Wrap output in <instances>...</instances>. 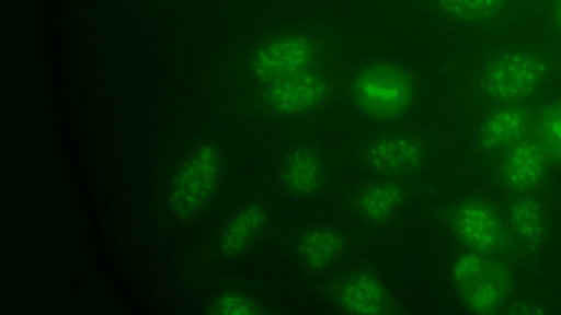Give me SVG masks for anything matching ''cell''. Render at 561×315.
I'll list each match as a JSON object with an SVG mask.
<instances>
[{
	"label": "cell",
	"mask_w": 561,
	"mask_h": 315,
	"mask_svg": "<svg viewBox=\"0 0 561 315\" xmlns=\"http://www.w3.org/2000/svg\"><path fill=\"white\" fill-rule=\"evenodd\" d=\"M351 95L366 117L376 121H393L412 109L417 84L405 68L375 62L355 73L351 81Z\"/></svg>",
	"instance_id": "1"
},
{
	"label": "cell",
	"mask_w": 561,
	"mask_h": 315,
	"mask_svg": "<svg viewBox=\"0 0 561 315\" xmlns=\"http://www.w3.org/2000/svg\"><path fill=\"white\" fill-rule=\"evenodd\" d=\"M451 278L462 304L478 314L497 312L512 288L511 271L503 262L472 250L455 260Z\"/></svg>",
	"instance_id": "2"
},
{
	"label": "cell",
	"mask_w": 561,
	"mask_h": 315,
	"mask_svg": "<svg viewBox=\"0 0 561 315\" xmlns=\"http://www.w3.org/2000/svg\"><path fill=\"white\" fill-rule=\"evenodd\" d=\"M222 167V156L216 145L207 143L195 149L173 178L170 191L172 210L188 218L205 209L218 191Z\"/></svg>",
	"instance_id": "3"
},
{
	"label": "cell",
	"mask_w": 561,
	"mask_h": 315,
	"mask_svg": "<svg viewBox=\"0 0 561 315\" xmlns=\"http://www.w3.org/2000/svg\"><path fill=\"white\" fill-rule=\"evenodd\" d=\"M548 67L542 57L515 50L494 59L482 77V89L493 101L513 103L534 94L545 82Z\"/></svg>",
	"instance_id": "4"
},
{
	"label": "cell",
	"mask_w": 561,
	"mask_h": 315,
	"mask_svg": "<svg viewBox=\"0 0 561 315\" xmlns=\"http://www.w3.org/2000/svg\"><path fill=\"white\" fill-rule=\"evenodd\" d=\"M430 155L427 140L411 131L391 132L368 141L362 159L370 171L388 177H401L419 173Z\"/></svg>",
	"instance_id": "5"
},
{
	"label": "cell",
	"mask_w": 561,
	"mask_h": 315,
	"mask_svg": "<svg viewBox=\"0 0 561 315\" xmlns=\"http://www.w3.org/2000/svg\"><path fill=\"white\" fill-rule=\"evenodd\" d=\"M449 225L457 240L472 252L495 255L507 244L505 226L486 201L467 199L453 207Z\"/></svg>",
	"instance_id": "6"
},
{
	"label": "cell",
	"mask_w": 561,
	"mask_h": 315,
	"mask_svg": "<svg viewBox=\"0 0 561 315\" xmlns=\"http://www.w3.org/2000/svg\"><path fill=\"white\" fill-rule=\"evenodd\" d=\"M316 49L300 34L273 38L255 50L250 70L256 81L267 85L312 68Z\"/></svg>",
	"instance_id": "7"
},
{
	"label": "cell",
	"mask_w": 561,
	"mask_h": 315,
	"mask_svg": "<svg viewBox=\"0 0 561 315\" xmlns=\"http://www.w3.org/2000/svg\"><path fill=\"white\" fill-rule=\"evenodd\" d=\"M327 77L310 68L298 74L264 85L262 103L277 117H294L318 107L328 97Z\"/></svg>",
	"instance_id": "8"
},
{
	"label": "cell",
	"mask_w": 561,
	"mask_h": 315,
	"mask_svg": "<svg viewBox=\"0 0 561 315\" xmlns=\"http://www.w3.org/2000/svg\"><path fill=\"white\" fill-rule=\"evenodd\" d=\"M334 299L346 313L379 315L394 313V305L385 283L374 272L354 269L345 273L334 288Z\"/></svg>",
	"instance_id": "9"
},
{
	"label": "cell",
	"mask_w": 561,
	"mask_h": 315,
	"mask_svg": "<svg viewBox=\"0 0 561 315\" xmlns=\"http://www.w3.org/2000/svg\"><path fill=\"white\" fill-rule=\"evenodd\" d=\"M547 159L536 139H522L508 147L502 163V178L516 192L531 190L543 178Z\"/></svg>",
	"instance_id": "10"
},
{
	"label": "cell",
	"mask_w": 561,
	"mask_h": 315,
	"mask_svg": "<svg viewBox=\"0 0 561 315\" xmlns=\"http://www.w3.org/2000/svg\"><path fill=\"white\" fill-rule=\"evenodd\" d=\"M324 176L320 154L309 144H296L282 158L279 177L284 189L295 197H309Z\"/></svg>",
	"instance_id": "11"
},
{
	"label": "cell",
	"mask_w": 561,
	"mask_h": 315,
	"mask_svg": "<svg viewBox=\"0 0 561 315\" xmlns=\"http://www.w3.org/2000/svg\"><path fill=\"white\" fill-rule=\"evenodd\" d=\"M408 188L391 178L364 186L355 198V207L363 219L382 223L391 219L407 202Z\"/></svg>",
	"instance_id": "12"
},
{
	"label": "cell",
	"mask_w": 561,
	"mask_h": 315,
	"mask_svg": "<svg viewBox=\"0 0 561 315\" xmlns=\"http://www.w3.org/2000/svg\"><path fill=\"white\" fill-rule=\"evenodd\" d=\"M529 121V115L524 108L502 107L483 121L480 129V143L490 150L508 148L524 139Z\"/></svg>",
	"instance_id": "13"
},
{
	"label": "cell",
	"mask_w": 561,
	"mask_h": 315,
	"mask_svg": "<svg viewBox=\"0 0 561 315\" xmlns=\"http://www.w3.org/2000/svg\"><path fill=\"white\" fill-rule=\"evenodd\" d=\"M344 236L329 226H316L306 231L298 242L301 262L312 271L330 268L343 254Z\"/></svg>",
	"instance_id": "14"
},
{
	"label": "cell",
	"mask_w": 561,
	"mask_h": 315,
	"mask_svg": "<svg viewBox=\"0 0 561 315\" xmlns=\"http://www.w3.org/2000/svg\"><path fill=\"white\" fill-rule=\"evenodd\" d=\"M267 221L266 209L261 205H249L240 209L227 222L219 236V248L226 256H236L245 250L260 235Z\"/></svg>",
	"instance_id": "15"
},
{
	"label": "cell",
	"mask_w": 561,
	"mask_h": 315,
	"mask_svg": "<svg viewBox=\"0 0 561 315\" xmlns=\"http://www.w3.org/2000/svg\"><path fill=\"white\" fill-rule=\"evenodd\" d=\"M510 225L522 240L536 243L543 233V212L539 202L528 196L516 199L510 209Z\"/></svg>",
	"instance_id": "16"
},
{
	"label": "cell",
	"mask_w": 561,
	"mask_h": 315,
	"mask_svg": "<svg viewBox=\"0 0 561 315\" xmlns=\"http://www.w3.org/2000/svg\"><path fill=\"white\" fill-rule=\"evenodd\" d=\"M535 139L549 159L561 163V97L546 104L537 115Z\"/></svg>",
	"instance_id": "17"
},
{
	"label": "cell",
	"mask_w": 561,
	"mask_h": 315,
	"mask_svg": "<svg viewBox=\"0 0 561 315\" xmlns=\"http://www.w3.org/2000/svg\"><path fill=\"white\" fill-rule=\"evenodd\" d=\"M436 4L450 19L479 23L500 14L505 8L506 0H436Z\"/></svg>",
	"instance_id": "18"
},
{
	"label": "cell",
	"mask_w": 561,
	"mask_h": 315,
	"mask_svg": "<svg viewBox=\"0 0 561 315\" xmlns=\"http://www.w3.org/2000/svg\"><path fill=\"white\" fill-rule=\"evenodd\" d=\"M263 312L256 301L239 291L220 293L209 306V313L215 315H255Z\"/></svg>",
	"instance_id": "19"
},
{
	"label": "cell",
	"mask_w": 561,
	"mask_h": 315,
	"mask_svg": "<svg viewBox=\"0 0 561 315\" xmlns=\"http://www.w3.org/2000/svg\"><path fill=\"white\" fill-rule=\"evenodd\" d=\"M553 16L559 33L561 34V0H551Z\"/></svg>",
	"instance_id": "20"
}]
</instances>
